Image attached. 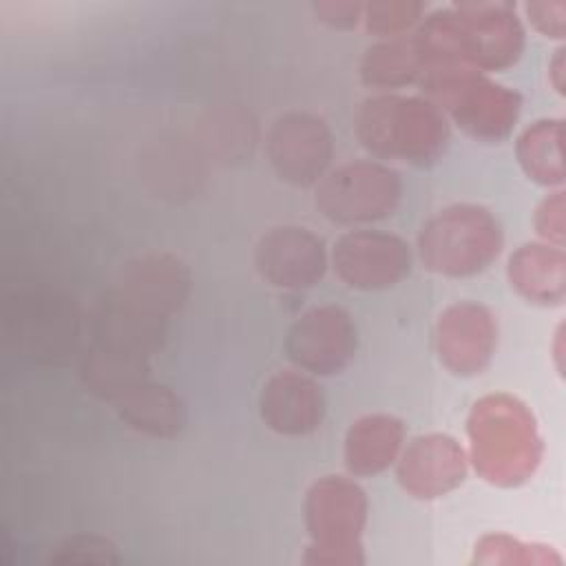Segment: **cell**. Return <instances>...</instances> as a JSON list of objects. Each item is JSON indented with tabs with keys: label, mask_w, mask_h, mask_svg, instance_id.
I'll use <instances>...</instances> for the list:
<instances>
[{
	"label": "cell",
	"mask_w": 566,
	"mask_h": 566,
	"mask_svg": "<svg viewBox=\"0 0 566 566\" xmlns=\"http://www.w3.org/2000/svg\"><path fill=\"white\" fill-rule=\"evenodd\" d=\"M526 20L535 31L551 40H562L566 29V2L553 0V2H526L524 4Z\"/></svg>",
	"instance_id": "d4e9b609"
},
{
	"label": "cell",
	"mask_w": 566,
	"mask_h": 566,
	"mask_svg": "<svg viewBox=\"0 0 566 566\" xmlns=\"http://www.w3.org/2000/svg\"><path fill=\"white\" fill-rule=\"evenodd\" d=\"M469 469L464 447L449 433H422L402 447L396 480L413 500H438L455 491Z\"/></svg>",
	"instance_id": "5bb4252c"
},
{
	"label": "cell",
	"mask_w": 566,
	"mask_h": 566,
	"mask_svg": "<svg viewBox=\"0 0 566 566\" xmlns=\"http://www.w3.org/2000/svg\"><path fill=\"white\" fill-rule=\"evenodd\" d=\"M49 562L53 564H117V546L102 535H71L60 542L53 551Z\"/></svg>",
	"instance_id": "603a6c76"
},
{
	"label": "cell",
	"mask_w": 566,
	"mask_h": 566,
	"mask_svg": "<svg viewBox=\"0 0 566 566\" xmlns=\"http://www.w3.org/2000/svg\"><path fill=\"white\" fill-rule=\"evenodd\" d=\"M564 69H566L564 49L559 46V49L553 53L551 62H548V82L553 84V88H555L559 95H564V77H566Z\"/></svg>",
	"instance_id": "4316f807"
},
{
	"label": "cell",
	"mask_w": 566,
	"mask_h": 566,
	"mask_svg": "<svg viewBox=\"0 0 566 566\" xmlns=\"http://www.w3.org/2000/svg\"><path fill=\"white\" fill-rule=\"evenodd\" d=\"M272 170L292 186H316L334 159V135L327 122L307 111H290L274 119L265 137Z\"/></svg>",
	"instance_id": "9c48e42d"
},
{
	"label": "cell",
	"mask_w": 566,
	"mask_h": 566,
	"mask_svg": "<svg viewBox=\"0 0 566 566\" xmlns=\"http://www.w3.org/2000/svg\"><path fill=\"white\" fill-rule=\"evenodd\" d=\"M305 528L310 546L305 564L358 566L363 555V531L369 502L358 482L345 475H323L305 493Z\"/></svg>",
	"instance_id": "52a82bcc"
},
{
	"label": "cell",
	"mask_w": 566,
	"mask_h": 566,
	"mask_svg": "<svg viewBox=\"0 0 566 566\" xmlns=\"http://www.w3.org/2000/svg\"><path fill=\"white\" fill-rule=\"evenodd\" d=\"M497 347L495 314L478 301H458L436 321V352L447 371L460 378L482 374Z\"/></svg>",
	"instance_id": "4fadbf2b"
},
{
	"label": "cell",
	"mask_w": 566,
	"mask_h": 566,
	"mask_svg": "<svg viewBox=\"0 0 566 566\" xmlns=\"http://www.w3.org/2000/svg\"><path fill=\"white\" fill-rule=\"evenodd\" d=\"M402 199V179L385 161L360 159L329 170L318 184L314 203L338 226H367L394 214Z\"/></svg>",
	"instance_id": "ba28073f"
},
{
	"label": "cell",
	"mask_w": 566,
	"mask_h": 566,
	"mask_svg": "<svg viewBox=\"0 0 566 566\" xmlns=\"http://www.w3.org/2000/svg\"><path fill=\"white\" fill-rule=\"evenodd\" d=\"M329 252L318 234L303 226H279L254 245V268L272 287L301 292L314 287L327 272Z\"/></svg>",
	"instance_id": "7c38bea8"
},
{
	"label": "cell",
	"mask_w": 566,
	"mask_h": 566,
	"mask_svg": "<svg viewBox=\"0 0 566 566\" xmlns=\"http://www.w3.org/2000/svg\"><path fill=\"white\" fill-rule=\"evenodd\" d=\"M473 564L486 566H559L562 555L539 542H524L506 533H486L475 542Z\"/></svg>",
	"instance_id": "44dd1931"
},
{
	"label": "cell",
	"mask_w": 566,
	"mask_h": 566,
	"mask_svg": "<svg viewBox=\"0 0 566 566\" xmlns=\"http://www.w3.org/2000/svg\"><path fill=\"white\" fill-rule=\"evenodd\" d=\"M354 130L376 159L411 166L438 161L449 144V119L424 95H369L356 111Z\"/></svg>",
	"instance_id": "277c9868"
},
{
	"label": "cell",
	"mask_w": 566,
	"mask_h": 566,
	"mask_svg": "<svg viewBox=\"0 0 566 566\" xmlns=\"http://www.w3.org/2000/svg\"><path fill=\"white\" fill-rule=\"evenodd\" d=\"M564 190H553L551 195H546L542 199V203L535 210V230L539 234L542 241L564 248V239H566V221H564Z\"/></svg>",
	"instance_id": "cb8c5ba5"
},
{
	"label": "cell",
	"mask_w": 566,
	"mask_h": 566,
	"mask_svg": "<svg viewBox=\"0 0 566 566\" xmlns=\"http://www.w3.org/2000/svg\"><path fill=\"white\" fill-rule=\"evenodd\" d=\"M259 413L274 433L307 436L323 422L325 396L310 374L301 369L276 371L261 389Z\"/></svg>",
	"instance_id": "9a60e30c"
},
{
	"label": "cell",
	"mask_w": 566,
	"mask_h": 566,
	"mask_svg": "<svg viewBox=\"0 0 566 566\" xmlns=\"http://www.w3.org/2000/svg\"><path fill=\"white\" fill-rule=\"evenodd\" d=\"M334 274L352 290L378 292L398 285L411 270L409 243L385 230H349L329 252Z\"/></svg>",
	"instance_id": "30bf717a"
},
{
	"label": "cell",
	"mask_w": 566,
	"mask_h": 566,
	"mask_svg": "<svg viewBox=\"0 0 566 566\" xmlns=\"http://www.w3.org/2000/svg\"><path fill=\"white\" fill-rule=\"evenodd\" d=\"M111 402L124 424L153 438H175L186 424L181 398L150 376L124 387Z\"/></svg>",
	"instance_id": "ac0fdd59"
},
{
	"label": "cell",
	"mask_w": 566,
	"mask_h": 566,
	"mask_svg": "<svg viewBox=\"0 0 566 566\" xmlns=\"http://www.w3.org/2000/svg\"><path fill=\"white\" fill-rule=\"evenodd\" d=\"M424 15L427 4L411 0H382L363 7V22L367 31L382 40L411 35Z\"/></svg>",
	"instance_id": "7402d4cb"
},
{
	"label": "cell",
	"mask_w": 566,
	"mask_h": 566,
	"mask_svg": "<svg viewBox=\"0 0 566 566\" xmlns=\"http://www.w3.org/2000/svg\"><path fill=\"white\" fill-rule=\"evenodd\" d=\"M405 447V424L391 413H365L345 433L343 458L349 475L371 478L396 464Z\"/></svg>",
	"instance_id": "e0dca14e"
},
{
	"label": "cell",
	"mask_w": 566,
	"mask_h": 566,
	"mask_svg": "<svg viewBox=\"0 0 566 566\" xmlns=\"http://www.w3.org/2000/svg\"><path fill=\"white\" fill-rule=\"evenodd\" d=\"M504 245L495 214L480 203H451L418 232L420 263L440 276L467 279L491 268Z\"/></svg>",
	"instance_id": "8992f818"
},
{
	"label": "cell",
	"mask_w": 566,
	"mask_h": 566,
	"mask_svg": "<svg viewBox=\"0 0 566 566\" xmlns=\"http://www.w3.org/2000/svg\"><path fill=\"white\" fill-rule=\"evenodd\" d=\"M418 84L449 122L482 144L504 142L522 113V95L515 88L471 69H427Z\"/></svg>",
	"instance_id": "5b68a950"
},
{
	"label": "cell",
	"mask_w": 566,
	"mask_h": 566,
	"mask_svg": "<svg viewBox=\"0 0 566 566\" xmlns=\"http://www.w3.org/2000/svg\"><path fill=\"white\" fill-rule=\"evenodd\" d=\"M360 82L378 93H396L409 84H418L422 64L411 42V35L380 40L365 49L360 57Z\"/></svg>",
	"instance_id": "ffe728a7"
},
{
	"label": "cell",
	"mask_w": 566,
	"mask_h": 566,
	"mask_svg": "<svg viewBox=\"0 0 566 566\" xmlns=\"http://www.w3.org/2000/svg\"><path fill=\"white\" fill-rule=\"evenodd\" d=\"M190 274L170 254L133 261L93 314V345L113 356L148 363L161 347L170 316L188 296Z\"/></svg>",
	"instance_id": "6da1fadb"
},
{
	"label": "cell",
	"mask_w": 566,
	"mask_h": 566,
	"mask_svg": "<svg viewBox=\"0 0 566 566\" xmlns=\"http://www.w3.org/2000/svg\"><path fill=\"white\" fill-rule=\"evenodd\" d=\"M358 334L352 314L338 305H316L303 312L285 336V354L310 376H334L356 356Z\"/></svg>",
	"instance_id": "8fae6325"
},
{
	"label": "cell",
	"mask_w": 566,
	"mask_h": 566,
	"mask_svg": "<svg viewBox=\"0 0 566 566\" xmlns=\"http://www.w3.org/2000/svg\"><path fill=\"white\" fill-rule=\"evenodd\" d=\"M511 287L528 303L555 307L566 296V254L564 248L546 241L522 243L506 263Z\"/></svg>",
	"instance_id": "2e32d148"
},
{
	"label": "cell",
	"mask_w": 566,
	"mask_h": 566,
	"mask_svg": "<svg viewBox=\"0 0 566 566\" xmlns=\"http://www.w3.org/2000/svg\"><path fill=\"white\" fill-rule=\"evenodd\" d=\"M363 7L360 2H314L312 9L321 22H325L332 29H354L363 20Z\"/></svg>",
	"instance_id": "484cf974"
},
{
	"label": "cell",
	"mask_w": 566,
	"mask_h": 566,
	"mask_svg": "<svg viewBox=\"0 0 566 566\" xmlns=\"http://www.w3.org/2000/svg\"><path fill=\"white\" fill-rule=\"evenodd\" d=\"M411 42L422 71L462 66L493 73L517 64L526 29L511 2H455L427 13Z\"/></svg>",
	"instance_id": "7a4b0ae2"
},
{
	"label": "cell",
	"mask_w": 566,
	"mask_h": 566,
	"mask_svg": "<svg viewBox=\"0 0 566 566\" xmlns=\"http://www.w3.org/2000/svg\"><path fill=\"white\" fill-rule=\"evenodd\" d=\"M515 157L531 181L559 190L564 184V119L544 117L526 126L515 142Z\"/></svg>",
	"instance_id": "d6986e66"
},
{
	"label": "cell",
	"mask_w": 566,
	"mask_h": 566,
	"mask_svg": "<svg viewBox=\"0 0 566 566\" xmlns=\"http://www.w3.org/2000/svg\"><path fill=\"white\" fill-rule=\"evenodd\" d=\"M562 338H564V329L559 325L555 332V365H557V369H562Z\"/></svg>",
	"instance_id": "83f0119b"
},
{
	"label": "cell",
	"mask_w": 566,
	"mask_h": 566,
	"mask_svg": "<svg viewBox=\"0 0 566 566\" xmlns=\"http://www.w3.org/2000/svg\"><path fill=\"white\" fill-rule=\"evenodd\" d=\"M467 438L471 467L493 486H522L542 464L544 440L537 420L513 394L478 398L467 418Z\"/></svg>",
	"instance_id": "3957f363"
}]
</instances>
